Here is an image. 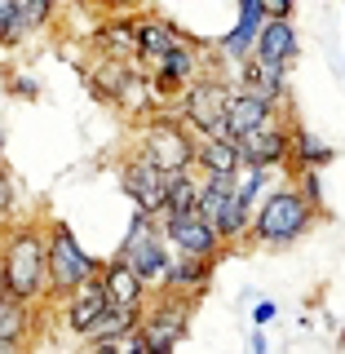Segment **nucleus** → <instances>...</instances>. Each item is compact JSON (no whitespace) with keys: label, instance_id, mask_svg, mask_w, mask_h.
I'll list each match as a JSON object with an SVG mask.
<instances>
[{"label":"nucleus","instance_id":"0eeeda50","mask_svg":"<svg viewBox=\"0 0 345 354\" xmlns=\"http://www.w3.org/2000/svg\"><path fill=\"white\" fill-rule=\"evenodd\" d=\"M230 93H235V80L204 71V75H195V80L186 84L169 106H177V115H182L195 133H226V106H230Z\"/></svg>","mask_w":345,"mask_h":354},{"label":"nucleus","instance_id":"6ab92c4d","mask_svg":"<svg viewBox=\"0 0 345 354\" xmlns=\"http://www.w3.org/2000/svg\"><path fill=\"white\" fill-rule=\"evenodd\" d=\"M182 40H186V31L173 27L169 18L142 14V18H138V66H142V71H151V66L160 62L169 49H177Z\"/></svg>","mask_w":345,"mask_h":354},{"label":"nucleus","instance_id":"1a4fd4ad","mask_svg":"<svg viewBox=\"0 0 345 354\" xmlns=\"http://www.w3.org/2000/svg\"><path fill=\"white\" fill-rule=\"evenodd\" d=\"M164 226V239H169L173 252H186V257H208L217 261L221 252H226V243H221V235L213 230V221H208L204 213H177V217H160Z\"/></svg>","mask_w":345,"mask_h":354},{"label":"nucleus","instance_id":"5701e85b","mask_svg":"<svg viewBox=\"0 0 345 354\" xmlns=\"http://www.w3.org/2000/svg\"><path fill=\"white\" fill-rule=\"evenodd\" d=\"M53 18H58V0H18V14H14V27L5 36V49H18L31 36H40Z\"/></svg>","mask_w":345,"mask_h":354},{"label":"nucleus","instance_id":"c756f323","mask_svg":"<svg viewBox=\"0 0 345 354\" xmlns=\"http://www.w3.org/2000/svg\"><path fill=\"white\" fill-rule=\"evenodd\" d=\"M14 14H18V0H0V49H5V36L14 27Z\"/></svg>","mask_w":345,"mask_h":354},{"label":"nucleus","instance_id":"473e14b6","mask_svg":"<svg viewBox=\"0 0 345 354\" xmlns=\"http://www.w3.org/2000/svg\"><path fill=\"white\" fill-rule=\"evenodd\" d=\"M248 346H252V354H265V337H261V332H252V341H248Z\"/></svg>","mask_w":345,"mask_h":354},{"label":"nucleus","instance_id":"9b49d317","mask_svg":"<svg viewBox=\"0 0 345 354\" xmlns=\"http://www.w3.org/2000/svg\"><path fill=\"white\" fill-rule=\"evenodd\" d=\"M164 182H169V173L155 169L147 155L129 151L124 160H120V191H124L133 199V208H142V213L160 217V208H164Z\"/></svg>","mask_w":345,"mask_h":354},{"label":"nucleus","instance_id":"6e6552de","mask_svg":"<svg viewBox=\"0 0 345 354\" xmlns=\"http://www.w3.org/2000/svg\"><path fill=\"white\" fill-rule=\"evenodd\" d=\"M191 310H195V301H186V297H177V292H155V297H147L142 319H138L142 350L169 354L173 346H182L186 332H191Z\"/></svg>","mask_w":345,"mask_h":354},{"label":"nucleus","instance_id":"423d86ee","mask_svg":"<svg viewBox=\"0 0 345 354\" xmlns=\"http://www.w3.org/2000/svg\"><path fill=\"white\" fill-rule=\"evenodd\" d=\"M44 239H49V301H62L66 292H75L84 279L102 270V257H93L66 221H49Z\"/></svg>","mask_w":345,"mask_h":354},{"label":"nucleus","instance_id":"aec40b11","mask_svg":"<svg viewBox=\"0 0 345 354\" xmlns=\"http://www.w3.org/2000/svg\"><path fill=\"white\" fill-rule=\"evenodd\" d=\"M31 332H36V301H22V297L0 288V354L22 350Z\"/></svg>","mask_w":345,"mask_h":354},{"label":"nucleus","instance_id":"b1692460","mask_svg":"<svg viewBox=\"0 0 345 354\" xmlns=\"http://www.w3.org/2000/svg\"><path fill=\"white\" fill-rule=\"evenodd\" d=\"M199 204V169H177L164 182V208L160 217H177V213H195Z\"/></svg>","mask_w":345,"mask_h":354},{"label":"nucleus","instance_id":"2f4dec72","mask_svg":"<svg viewBox=\"0 0 345 354\" xmlns=\"http://www.w3.org/2000/svg\"><path fill=\"white\" fill-rule=\"evenodd\" d=\"M14 93H22V97H36V84H31V80H22V75H18V80H14Z\"/></svg>","mask_w":345,"mask_h":354},{"label":"nucleus","instance_id":"bb28decb","mask_svg":"<svg viewBox=\"0 0 345 354\" xmlns=\"http://www.w3.org/2000/svg\"><path fill=\"white\" fill-rule=\"evenodd\" d=\"M5 221H14V177L0 164V226H5Z\"/></svg>","mask_w":345,"mask_h":354},{"label":"nucleus","instance_id":"7c9ffc66","mask_svg":"<svg viewBox=\"0 0 345 354\" xmlns=\"http://www.w3.org/2000/svg\"><path fill=\"white\" fill-rule=\"evenodd\" d=\"M274 319H279V306H274V301H257V306H252V324H257V328L274 324Z\"/></svg>","mask_w":345,"mask_h":354},{"label":"nucleus","instance_id":"c85d7f7f","mask_svg":"<svg viewBox=\"0 0 345 354\" xmlns=\"http://www.w3.org/2000/svg\"><path fill=\"white\" fill-rule=\"evenodd\" d=\"M265 18H292L297 14V0H261Z\"/></svg>","mask_w":345,"mask_h":354},{"label":"nucleus","instance_id":"f03ea898","mask_svg":"<svg viewBox=\"0 0 345 354\" xmlns=\"http://www.w3.org/2000/svg\"><path fill=\"white\" fill-rule=\"evenodd\" d=\"M324 217L310 199L297 191V186H270L257 208H252V226H248V239L257 243V248H292V243H301L310 230H315V221Z\"/></svg>","mask_w":345,"mask_h":354},{"label":"nucleus","instance_id":"f3484780","mask_svg":"<svg viewBox=\"0 0 345 354\" xmlns=\"http://www.w3.org/2000/svg\"><path fill=\"white\" fill-rule=\"evenodd\" d=\"M213 266L217 261H208V257H186V252H173V266H169V274H164L160 292H177V297H186V301H199V297L208 292Z\"/></svg>","mask_w":345,"mask_h":354},{"label":"nucleus","instance_id":"20e7f679","mask_svg":"<svg viewBox=\"0 0 345 354\" xmlns=\"http://www.w3.org/2000/svg\"><path fill=\"white\" fill-rule=\"evenodd\" d=\"M133 151L147 155L155 169L164 173H177V169H195V129L186 124L182 115H164V111H155L138 124V142H133Z\"/></svg>","mask_w":345,"mask_h":354},{"label":"nucleus","instance_id":"dca6fc26","mask_svg":"<svg viewBox=\"0 0 345 354\" xmlns=\"http://www.w3.org/2000/svg\"><path fill=\"white\" fill-rule=\"evenodd\" d=\"M97 283H102V292H106V301H111V306L142 310V306H147V297H151V288L142 283V274L133 270L129 261H120V257L102 261V270H97Z\"/></svg>","mask_w":345,"mask_h":354},{"label":"nucleus","instance_id":"9d476101","mask_svg":"<svg viewBox=\"0 0 345 354\" xmlns=\"http://www.w3.org/2000/svg\"><path fill=\"white\" fill-rule=\"evenodd\" d=\"M239 160L243 164H261V169H288V147H292V124L283 115L265 120V124L248 129L243 138H235Z\"/></svg>","mask_w":345,"mask_h":354},{"label":"nucleus","instance_id":"7ed1b4c3","mask_svg":"<svg viewBox=\"0 0 345 354\" xmlns=\"http://www.w3.org/2000/svg\"><path fill=\"white\" fill-rule=\"evenodd\" d=\"M199 213L213 221V230L221 235L226 248L248 239V226H252V204L239 195V182L235 173H199Z\"/></svg>","mask_w":345,"mask_h":354},{"label":"nucleus","instance_id":"4468645a","mask_svg":"<svg viewBox=\"0 0 345 354\" xmlns=\"http://www.w3.org/2000/svg\"><path fill=\"white\" fill-rule=\"evenodd\" d=\"M274 115H283V102L257 93V88L235 84L230 106H226V138H243L248 129H257V124H265V120H274Z\"/></svg>","mask_w":345,"mask_h":354},{"label":"nucleus","instance_id":"72a5a7b5","mask_svg":"<svg viewBox=\"0 0 345 354\" xmlns=\"http://www.w3.org/2000/svg\"><path fill=\"white\" fill-rule=\"evenodd\" d=\"M0 142H5V138H0Z\"/></svg>","mask_w":345,"mask_h":354},{"label":"nucleus","instance_id":"f257e3e1","mask_svg":"<svg viewBox=\"0 0 345 354\" xmlns=\"http://www.w3.org/2000/svg\"><path fill=\"white\" fill-rule=\"evenodd\" d=\"M0 288L22 301H49V239L36 221L0 226Z\"/></svg>","mask_w":345,"mask_h":354},{"label":"nucleus","instance_id":"ddd939ff","mask_svg":"<svg viewBox=\"0 0 345 354\" xmlns=\"http://www.w3.org/2000/svg\"><path fill=\"white\" fill-rule=\"evenodd\" d=\"M88 44L102 58H120V62H138V14H106L88 31Z\"/></svg>","mask_w":345,"mask_h":354},{"label":"nucleus","instance_id":"cd10ccee","mask_svg":"<svg viewBox=\"0 0 345 354\" xmlns=\"http://www.w3.org/2000/svg\"><path fill=\"white\" fill-rule=\"evenodd\" d=\"M93 5L102 9V14H138L147 0H93Z\"/></svg>","mask_w":345,"mask_h":354},{"label":"nucleus","instance_id":"4be33fe9","mask_svg":"<svg viewBox=\"0 0 345 354\" xmlns=\"http://www.w3.org/2000/svg\"><path fill=\"white\" fill-rule=\"evenodd\" d=\"M195 169L199 173H239V147L226 133H195Z\"/></svg>","mask_w":345,"mask_h":354},{"label":"nucleus","instance_id":"a211bd4d","mask_svg":"<svg viewBox=\"0 0 345 354\" xmlns=\"http://www.w3.org/2000/svg\"><path fill=\"white\" fill-rule=\"evenodd\" d=\"M265 22V9L261 0H239V14H235V27L226 31V36L217 40V53L226 62H243L252 53V44H257V31Z\"/></svg>","mask_w":345,"mask_h":354},{"label":"nucleus","instance_id":"393cba45","mask_svg":"<svg viewBox=\"0 0 345 354\" xmlns=\"http://www.w3.org/2000/svg\"><path fill=\"white\" fill-rule=\"evenodd\" d=\"M332 151L324 138H315V133H306L301 124H292V147H288V169H328L332 164Z\"/></svg>","mask_w":345,"mask_h":354},{"label":"nucleus","instance_id":"f8f14e48","mask_svg":"<svg viewBox=\"0 0 345 354\" xmlns=\"http://www.w3.org/2000/svg\"><path fill=\"white\" fill-rule=\"evenodd\" d=\"M297 53H301V36H297L292 18H265L261 31H257V44H252V58L261 66H270V71L288 75Z\"/></svg>","mask_w":345,"mask_h":354},{"label":"nucleus","instance_id":"412c9836","mask_svg":"<svg viewBox=\"0 0 345 354\" xmlns=\"http://www.w3.org/2000/svg\"><path fill=\"white\" fill-rule=\"evenodd\" d=\"M138 319H142V310H129V306H111L97 315V324L84 332V346H93V350H120V341L129 337L133 328H138Z\"/></svg>","mask_w":345,"mask_h":354},{"label":"nucleus","instance_id":"2eb2a0df","mask_svg":"<svg viewBox=\"0 0 345 354\" xmlns=\"http://www.w3.org/2000/svg\"><path fill=\"white\" fill-rule=\"evenodd\" d=\"M106 310V292H102V283H97V274L93 279H84L75 292H66L62 301H58V315H62V328L71 332L75 341L84 337L88 328L97 324V315Z\"/></svg>","mask_w":345,"mask_h":354},{"label":"nucleus","instance_id":"a878e982","mask_svg":"<svg viewBox=\"0 0 345 354\" xmlns=\"http://www.w3.org/2000/svg\"><path fill=\"white\" fill-rule=\"evenodd\" d=\"M297 191L324 213V186H319V169H297Z\"/></svg>","mask_w":345,"mask_h":354},{"label":"nucleus","instance_id":"39448f33","mask_svg":"<svg viewBox=\"0 0 345 354\" xmlns=\"http://www.w3.org/2000/svg\"><path fill=\"white\" fill-rule=\"evenodd\" d=\"M115 257L129 261L151 292H160L164 274H169V266H173V248H169V239H164L160 217L138 208L133 221H129V230H124V239H120V248H115Z\"/></svg>","mask_w":345,"mask_h":354}]
</instances>
